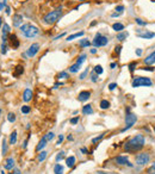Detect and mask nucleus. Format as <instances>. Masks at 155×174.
Segmentation results:
<instances>
[{
  "label": "nucleus",
  "mask_w": 155,
  "mask_h": 174,
  "mask_svg": "<svg viewBox=\"0 0 155 174\" xmlns=\"http://www.w3.org/2000/svg\"><path fill=\"white\" fill-rule=\"evenodd\" d=\"M144 147V137L142 135H136L135 137L130 138L125 145H124V150L128 153H135L141 150Z\"/></svg>",
  "instance_id": "f257e3e1"
},
{
  "label": "nucleus",
  "mask_w": 155,
  "mask_h": 174,
  "mask_svg": "<svg viewBox=\"0 0 155 174\" xmlns=\"http://www.w3.org/2000/svg\"><path fill=\"white\" fill-rule=\"evenodd\" d=\"M20 31H21L23 35H24L25 37H27V38H33V37H36V36L38 35V32H39V30H38L36 26L31 25V24H24V25H21V26H20Z\"/></svg>",
  "instance_id": "f03ea898"
},
{
  "label": "nucleus",
  "mask_w": 155,
  "mask_h": 174,
  "mask_svg": "<svg viewBox=\"0 0 155 174\" xmlns=\"http://www.w3.org/2000/svg\"><path fill=\"white\" fill-rule=\"evenodd\" d=\"M61 15H62V8L60 7V8L55 10V11L49 12V13L43 18V21H44L45 24H54V23H56V21L61 18Z\"/></svg>",
  "instance_id": "7ed1b4c3"
},
{
  "label": "nucleus",
  "mask_w": 155,
  "mask_h": 174,
  "mask_svg": "<svg viewBox=\"0 0 155 174\" xmlns=\"http://www.w3.org/2000/svg\"><path fill=\"white\" fill-rule=\"evenodd\" d=\"M141 86H151V80L144 76H138L132 80V87H141Z\"/></svg>",
  "instance_id": "20e7f679"
},
{
  "label": "nucleus",
  "mask_w": 155,
  "mask_h": 174,
  "mask_svg": "<svg viewBox=\"0 0 155 174\" xmlns=\"http://www.w3.org/2000/svg\"><path fill=\"white\" fill-rule=\"evenodd\" d=\"M108 43V39L105 37V36H103L101 33H97L95 35V37H94V39H93V45L94 46H105L106 44Z\"/></svg>",
  "instance_id": "39448f33"
},
{
  "label": "nucleus",
  "mask_w": 155,
  "mask_h": 174,
  "mask_svg": "<svg viewBox=\"0 0 155 174\" xmlns=\"http://www.w3.org/2000/svg\"><path fill=\"white\" fill-rule=\"evenodd\" d=\"M136 120H137L136 116H135L134 113H129V112H128V114H126V117H125V128L122 130V132L129 130V129L136 123Z\"/></svg>",
  "instance_id": "423d86ee"
},
{
  "label": "nucleus",
  "mask_w": 155,
  "mask_h": 174,
  "mask_svg": "<svg viewBox=\"0 0 155 174\" xmlns=\"http://www.w3.org/2000/svg\"><path fill=\"white\" fill-rule=\"evenodd\" d=\"M149 154L147 153H140L137 156H136V164L138 166H144L149 162Z\"/></svg>",
  "instance_id": "0eeeda50"
},
{
  "label": "nucleus",
  "mask_w": 155,
  "mask_h": 174,
  "mask_svg": "<svg viewBox=\"0 0 155 174\" xmlns=\"http://www.w3.org/2000/svg\"><path fill=\"white\" fill-rule=\"evenodd\" d=\"M38 50H39V44H38V43H33V44H31V45L29 46L26 54H27L29 57H33V56L38 52Z\"/></svg>",
  "instance_id": "6e6552de"
},
{
  "label": "nucleus",
  "mask_w": 155,
  "mask_h": 174,
  "mask_svg": "<svg viewBox=\"0 0 155 174\" xmlns=\"http://www.w3.org/2000/svg\"><path fill=\"white\" fill-rule=\"evenodd\" d=\"M8 41H10V45L13 49H17L19 46V41H18V38H17L16 35H10L8 36Z\"/></svg>",
  "instance_id": "1a4fd4ad"
},
{
  "label": "nucleus",
  "mask_w": 155,
  "mask_h": 174,
  "mask_svg": "<svg viewBox=\"0 0 155 174\" xmlns=\"http://www.w3.org/2000/svg\"><path fill=\"white\" fill-rule=\"evenodd\" d=\"M116 163H118V164H128L129 167H132V164L129 162L126 156H117L116 157Z\"/></svg>",
  "instance_id": "9d476101"
},
{
  "label": "nucleus",
  "mask_w": 155,
  "mask_h": 174,
  "mask_svg": "<svg viewBox=\"0 0 155 174\" xmlns=\"http://www.w3.org/2000/svg\"><path fill=\"white\" fill-rule=\"evenodd\" d=\"M89 97H91V92H88V91H82V92L79 93L78 99H79V101H86V100L89 99Z\"/></svg>",
  "instance_id": "9b49d317"
},
{
  "label": "nucleus",
  "mask_w": 155,
  "mask_h": 174,
  "mask_svg": "<svg viewBox=\"0 0 155 174\" xmlns=\"http://www.w3.org/2000/svg\"><path fill=\"white\" fill-rule=\"evenodd\" d=\"M144 63H145L147 66L155 63V50H154V51L150 54V55H148V56L144 58Z\"/></svg>",
  "instance_id": "f8f14e48"
},
{
  "label": "nucleus",
  "mask_w": 155,
  "mask_h": 174,
  "mask_svg": "<svg viewBox=\"0 0 155 174\" xmlns=\"http://www.w3.org/2000/svg\"><path fill=\"white\" fill-rule=\"evenodd\" d=\"M23 21V17L20 14H14L13 15V25L14 26H20Z\"/></svg>",
  "instance_id": "ddd939ff"
},
{
  "label": "nucleus",
  "mask_w": 155,
  "mask_h": 174,
  "mask_svg": "<svg viewBox=\"0 0 155 174\" xmlns=\"http://www.w3.org/2000/svg\"><path fill=\"white\" fill-rule=\"evenodd\" d=\"M137 36L140 37V38H145V39H149V38H153V37H155V33L154 32H148V31H145V32H143V33H137Z\"/></svg>",
  "instance_id": "4468645a"
},
{
  "label": "nucleus",
  "mask_w": 155,
  "mask_h": 174,
  "mask_svg": "<svg viewBox=\"0 0 155 174\" xmlns=\"http://www.w3.org/2000/svg\"><path fill=\"white\" fill-rule=\"evenodd\" d=\"M31 98H32V91H31L30 88H26V89L24 91L23 99H24V101H29V100H31Z\"/></svg>",
  "instance_id": "2eb2a0df"
},
{
  "label": "nucleus",
  "mask_w": 155,
  "mask_h": 174,
  "mask_svg": "<svg viewBox=\"0 0 155 174\" xmlns=\"http://www.w3.org/2000/svg\"><path fill=\"white\" fill-rule=\"evenodd\" d=\"M13 166H14V160H13L12 157H8V159L5 161L4 167H5L6 169H12V168H13Z\"/></svg>",
  "instance_id": "dca6fc26"
},
{
  "label": "nucleus",
  "mask_w": 155,
  "mask_h": 174,
  "mask_svg": "<svg viewBox=\"0 0 155 174\" xmlns=\"http://www.w3.org/2000/svg\"><path fill=\"white\" fill-rule=\"evenodd\" d=\"M112 29H113L116 32H122V31L124 30V25H123L122 23H114V24L112 25Z\"/></svg>",
  "instance_id": "f3484780"
},
{
  "label": "nucleus",
  "mask_w": 155,
  "mask_h": 174,
  "mask_svg": "<svg viewBox=\"0 0 155 174\" xmlns=\"http://www.w3.org/2000/svg\"><path fill=\"white\" fill-rule=\"evenodd\" d=\"M82 113H85V114H92L93 113V108H92V105H85L83 107H82Z\"/></svg>",
  "instance_id": "a211bd4d"
},
{
  "label": "nucleus",
  "mask_w": 155,
  "mask_h": 174,
  "mask_svg": "<svg viewBox=\"0 0 155 174\" xmlns=\"http://www.w3.org/2000/svg\"><path fill=\"white\" fill-rule=\"evenodd\" d=\"M23 72H24V67H23V66H17V67H16V70H14V73H13V76L17 77V76L21 75Z\"/></svg>",
  "instance_id": "6ab92c4d"
},
{
  "label": "nucleus",
  "mask_w": 155,
  "mask_h": 174,
  "mask_svg": "<svg viewBox=\"0 0 155 174\" xmlns=\"http://www.w3.org/2000/svg\"><path fill=\"white\" fill-rule=\"evenodd\" d=\"M46 142H48V139H46V137L44 136V137H43V138L39 141V143H38V145H37V148H36V149H37V150H41V149H43V148L46 145Z\"/></svg>",
  "instance_id": "aec40b11"
},
{
  "label": "nucleus",
  "mask_w": 155,
  "mask_h": 174,
  "mask_svg": "<svg viewBox=\"0 0 155 174\" xmlns=\"http://www.w3.org/2000/svg\"><path fill=\"white\" fill-rule=\"evenodd\" d=\"M54 173H55V174H63V167H62L60 163L55 164V167H54Z\"/></svg>",
  "instance_id": "412c9836"
},
{
  "label": "nucleus",
  "mask_w": 155,
  "mask_h": 174,
  "mask_svg": "<svg viewBox=\"0 0 155 174\" xmlns=\"http://www.w3.org/2000/svg\"><path fill=\"white\" fill-rule=\"evenodd\" d=\"M66 163H67V166H68L69 168H72V167L74 166V163H75V157H74V156H69V157L66 160Z\"/></svg>",
  "instance_id": "4be33fe9"
},
{
  "label": "nucleus",
  "mask_w": 155,
  "mask_h": 174,
  "mask_svg": "<svg viewBox=\"0 0 155 174\" xmlns=\"http://www.w3.org/2000/svg\"><path fill=\"white\" fill-rule=\"evenodd\" d=\"M81 36H83V31H80V32H76V33H73V35H70V36H68V38H67V41H72V39H74V38H78V37H81Z\"/></svg>",
  "instance_id": "5701e85b"
},
{
  "label": "nucleus",
  "mask_w": 155,
  "mask_h": 174,
  "mask_svg": "<svg viewBox=\"0 0 155 174\" xmlns=\"http://www.w3.org/2000/svg\"><path fill=\"white\" fill-rule=\"evenodd\" d=\"M17 142V131H13L10 135V144H14Z\"/></svg>",
  "instance_id": "b1692460"
},
{
  "label": "nucleus",
  "mask_w": 155,
  "mask_h": 174,
  "mask_svg": "<svg viewBox=\"0 0 155 174\" xmlns=\"http://www.w3.org/2000/svg\"><path fill=\"white\" fill-rule=\"evenodd\" d=\"M126 37H128V32H119V33L117 35V39L120 41V42L124 41Z\"/></svg>",
  "instance_id": "393cba45"
},
{
  "label": "nucleus",
  "mask_w": 155,
  "mask_h": 174,
  "mask_svg": "<svg viewBox=\"0 0 155 174\" xmlns=\"http://www.w3.org/2000/svg\"><path fill=\"white\" fill-rule=\"evenodd\" d=\"M79 69H80V66H79L78 63H75V64H73V66L69 67V72H70V73H76Z\"/></svg>",
  "instance_id": "a878e982"
},
{
  "label": "nucleus",
  "mask_w": 155,
  "mask_h": 174,
  "mask_svg": "<svg viewBox=\"0 0 155 174\" xmlns=\"http://www.w3.org/2000/svg\"><path fill=\"white\" fill-rule=\"evenodd\" d=\"M108 106H110V102L107 101V100H101L100 101V107L103 108V110H105V108H108Z\"/></svg>",
  "instance_id": "bb28decb"
},
{
  "label": "nucleus",
  "mask_w": 155,
  "mask_h": 174,
  "mask_svg": "<svg viewBox=\"0 0 155 174\" xmlns=\"http://www.w3.org/2000/svg\"><path fill=\"white\" fill-rule=\"evenodd\" d=\"M79 44H80V46H82V48H83V46H89V44H91V43L88 42V39H81Z\"/></svg>",
  "instance_id": "cd10ccee"
},
{
  "label": "nucleus",
  "mask_w": 155,
  "mask_h": 174,
  "mask_svg": "<svg viewBox=\"0 0 155 174\" xmlns=\"http://www.w3.org/2000/svg\"><path fill=\"white\" fill-rule=\"evenodd\" d=\"M85 60H86V55H85V54H82L81 56H79V58H78V61H76V63H78L79 66H81V64H82V62H83Z\"/></svg>",
  "instance_id": "c85d7f7f"
},
{
  "label": "nucleus",
  "mask_w": 155,
  "mask_h": 174,
  "mask_svg": "<svg viewBox=\"0 0 155 174\" xmlns=\"http://www.w3.org/2000/svg\"><path fill=\"white\" fill-rule=\"evenodd\" d=\"M6 151H7V144H6V139L4 138V139H2V149H1L2 155H5V154H6Z\"/></svg>",
  "instance_id": "c756f323"
},
{
  "label": "nucleus",
  "mask_w": 155,
  "mask_h": 174,
  "mask_svg": "<svg viewBox=\"0 0 155 174\" xmlns=\"http://www.w3.org/2000/svg\"><path fill=\"white\" fill-rule=\"evenodd\" d=\"M45 157H46V153H45V151H41V154L38 155V161L42 162V161L45 160Z\"/></svg>",
  "instance_id": "7c9ffc66"
},
{
  "label": "nucleus",
  "mask_w": 155,
  "mask_h": 174,
  "mask_svg": "<svg viewBox=\"0 0 155 174\" xmlns=\"http://www.w3.org/2000/svg\"><path fill=\"white\" fill-rule=\"evenodd\" d=\"M147 173H148V174H155V162L147 169Z\"/></svg>",
  "instance_id": "2f4dec72"
},
{
  "label": "nucleus",
  "mask_w": 155,
  "mask_h": 174,
  "mask_svg": "<svg viewBox=\"0 0 155 174\" xmlns=\"http://www.w3.org/2000/svg\"><path fill=\"white\" fill-rule=\"evenodd\" d=\"M7 119H8V122H11V123H13L14 120H16V114L14 113H8V116H7Z\"/></svg>",
  "instance_id": "473e14b6"
},
{
  "label": "nucleus",
  "mask_w": 155,
  "mask_h": 174,
  "mask_svg": "<svg viewBox=\"0 0 155 174\" xmlns=\"http://www.w3.org/2000/svg\"><path fill=\"white\" fill-rule=\"evenodd\" d=\"M30 106H27V105H25V106H21V108H20V111L23 112V113H29L30 112Z\"/></svg>",
  "instance_id": "72a5a7b5"
},
{
  "label": "nucleus",
  "mask_w": 155,
  "mask_h": 174,
  "mask_svg": "<svg viewBox=\"0 0 155 174\" xmlns=\"http://www.w3.org/2000/svg\"><path fill=\"white\" fill-rule=\"evenodd\" d=\"M64 157V151H61V153H58L57 154V156H56V162H60L62 159Z\"/></svg>",
  "instance_id": "f704fd0d"
},
{
  "label": "nucleus",
  "mask_w": 155,
  "mask_h": 174,
  "mask_svg": "<svg viewBox=\"0 0 155 174\" xmlns=\"http://www.w3.org/2000/svg\"><path fill=\"white\" fill-rule=\"evenodd\" d=\"M94 72H95L98 75H100V74L103 73V68H101V66H95V67H94Z\"/></svg>",
  "instance_id": "c9c22d12"
},
{
  "label": "nucleus",
  "mask_w": 155,
  "mask_h": 174,
  "mask_svg": "<svg viewBox=\"0 0 155 174\" xmlns=\"http://www.w3.org/2000/svg\"><path fill=\"white\" fill-rule=\"evenodd\" d=\"M45 137H46L48 141H51V139L55 137V135H54V132H48V133L45 135Z\"/></svg>",
  "instance_id": "e433bc0d"
},
{
  "label": "nucleus",
  "mask_w": 155,
  "mask_h": 174,
  "mask_svg": "<svg viewBox=\"0 0 155 174\" xmlns=\"http://www.w3.org/2000/svg\"><path fill=\"white\" fill-rule=\"evenodd\" d=\"M135 20H136V23H137L138 25H145V24H147V23H145L144 20H142L141 18H136Z\"/></svg>",
  "instance_id": "4c0bfd02"
},
{
  "label": "nucleus",
  "mask_w": 155,
  "mask_h": 174,
  "mask_svg": "<svg viewBox=\"0 0 155 174\" xmlns=\"http://www.w3.org/2000/svg\"><path fill=\"white\" fill-rule=\"evenodd\" d=\"M57 76H58V77H62V79H66V77H68V74H67L66 72H61Z\"/></svg>",
  "instance_id": "58836bf2"
},
{
  "label": "nucleus",
  "mask_w": 155,
  "mask_h": 174,
  "mask_svg": "<svg viewBox=\"0 0 155 174\" xmlns=\"http://www.w3.org/2000/svg\"><path fill=\"white\" fill-rule=\"evenodd\" d=\"M135 67H136V62H132V63H130V64H129V69H130V72H131V73L134 72Z\"/></svg>",
  "instance_id": "ea45409f"
},
{
  "label": "nucleus",
  "mask_w": 155,
  "mask_h": 174,
  "mask_svg": "<svg viewBox=\"0 0 155 174\" xmlns=\"http://www.w3.org/2000/svg\"><path fill=\"white\" fill-rule=\"evenodd\" d=\"M123 10H124V6H123V5H119V6L116 7V11H118V13H122Z\"/></svg>",
  "instance_id": "a19ab883"
},
{
  "label": "nucleus",
  "mask_w": 155,
  "mask_h": 174,
  "mask_svg": "<svg viewBox=\"0 0 155 174\" xmlns=\"http://www.w3.org/2000/svg\"><path fill=\"white\" fill-rule=\"evenodd\" d=\"M103 137H104V133H103V135H100L99 137H95V138H93V139H92V142H93V143H97V142H98V141H100Z\"/></svg>",
  "instance_id": "79ce46f5"
},
{
  "label": "nucleus",
  "mask_w": 155,
  "mask_h": 174,
  "mask_svg": "<svg viewBox=\"0 0 155 174\" xmlns=\"http://www.w3.org/2000/svg\"><path fill=\"white\" fill-rule=\"evenodd\" d=\"M116 87H117V83H114V82H113V83H110V85H108V89H110V91L114 89Z\"/></svg>",
  "instance_id": "37998d69"
},
{
  "label": "nucleus",
  "mask_w": 155,
  "mask_h": 174,
  "mask_svg": "<svg viewBox=\"0 0 155 174\" xmlns=\"http://www.w3.org/2000/svg\"><path fill=\"white\" fill-rule=\"evenodd\" d=\"M78 122H79V116L75 117V118H72V119H70V123H72V124H76Z\"/></svg>",
  "instance_id": "c03bdc74"
},
{
  "label": "nucleus",
  "mask_w": 155,
  "mask_h": 174,
  "mask_svg": "<svg viewBox=\"0 0 155 174\" xmlns=\"http://www.w3.org/2000/svg\"><path fill=\"white\" fill-rule=\"evenodd\" d=\"M87 73H88V69H86V70H85V72H83V73H82V74H81V75H80V79H81V80H83V79H85V76H86V74H87Z\"/></svg>",
  "instance_id": "a18cd8bd"
},
{
  "label": "nucleus",
  "mask_w": 155,
  "mask_h": 174,
  "mask_svg": "<svg viewBox=\"0 0 155 174\" xmlns=\"http://www.w3.org/2000/svg\"><path fill=\"white\" fill-rule=\"evenodd\" d=\"M120 49H122V46H120V45H118V46H116V48H114V50H116V52H117V54H119V52H120Z\"/></svg>",
  "instance_id": "49530a36"
},
{
  "label": "nucleus",
  "mask_w": 155,
  "mask_h": 174,
  "mask_svg": "<svg viewBox=\"0 0 155 174\" xmlns=\"http://www.w3.org/2000/svg\"><path fill=\"white\" fill-rule=\"evenodd\" d=\"M62 141H63V136H62V135H60L58 141H57V144H61V143H62Z\"/></svg>",
  "instance_id": "de8ad7c7"
},
{
  "label": "nucleus",
  "mask_w": 155,
  "mask_h": 174,
  "mask_svg": "<svg viewBox=\"0 0 155 174\" xmlns=\"http://www.w3.org/2000/svg\"><path fill=\"white\" fill-rule=\"evenodd\" d=\"M64 35H66V33H61V35H60V36H56V37H55V38H54V39H60V38H61V37H63V36H64Z\"/></svg>",
  "instance_id": "09e8293b"
},
{
  "label": "nucleus",
  "mask_w": 155,
  "mask_h": 174,
  "mask_svg": "<svg viewBox=\"0 0 155 174\" xmlns=\"http://www.w3.org/2000/svg\"><path fill=\"white\" fill-rule=\"evenodd\" d=\"M141 69H143V70H145V69L147 70H153V68H150V67H142Z\"/></svg>",
  "instance_id": "8fccbe9b"
},
{
  "label": "nucleus",
  "mask_w": 155,
  "mask_h": 174,
  "mask_svg": "<svg viewBox=\"0 0 155 174\" xmlns=\"http://www.w3.org/2000/svg\"><path fill=\"white\" fill-rule=\"evenodd\" d=\"M136 54H137V55L140 56V55L142 54V50H141V49H137V50H136Z\"/></svg>",
  "instance_id": "3c124183"
},
{
  "label": "nucleus",
  "mask_w": 155,
  "mask_h": 174,
  "mask_svg": "<svg viewBox=\"0 0 155 174\" xmlns=\"http://www.w3.org/2000/svg\"><path fill=\"white\" fill-rule=\"evenodd\" d=\"M4 6H5V0H4L2 2H0V10H1V8L4 7Z\"/></svg>",
  "instance_id": "603ef678"
},
{
  "label": "nucleus",
  "mask_w": 155,
  "mask_h": 174,
  "mask_svg": "<svg viewBox=\"0 0 155 174\" xmlns=\"http://www.w3.org/2000/svg\"><path fill=\"white\" fill-rule=\"evenodd\" d=\"M92 81H94V82L97 81V76H95V75H93V76H92Z\"/></svg>",
  "instance_id": "864d4df0"
},
{
  "label": "nucleus",
  "mask_w": 155,
  "mask_h": 174,
  "mask_svg": "<svg viewBox=\"0 0 155 174\" xmlns=\"http://www.w3.org/2000/svg\"><path fill=\"white\" fill-rule=\"evenodd\" d=\"M6 13H7V14H10V13H11V11H10V8H8V7H6Z\"/></svg>",
  "instance_id": "5fc2aeb1"
},
{
  "label": "nucleus",
  "mask_w": 155,
  "mask_h": 174,
  "mask_svg": "<svg viewBox=\"0 0 155 174\" xmlns=\"http://www.w3.org/2000/svg\"><path fill=\"white\" fill-rule=\"evenodd\" d=\"M81 151H82V153H87V149H86V148H81Z\"/></svg>",
  "instance_id": "6e6d98bb"
},
{
  "label": "nucleus",
  "mask_w": 155,
  "mask_h": 174,
  "mask_svg": "<svg viewBox=\"0 0 155 174\" xmlns=\"http://www.w3.org/2000/svg\"><path fill=\"white\" fill-rule=\"evenodd\" d=\"M91 52H92V54H95V52H97V50H95V49H92V50H91Z\"/></svg>",
  "instance_id": "4d7b16f0"
},
{
  "label": "nucleus",
  "mask_w": 155,
  "mask_h": 174,
  "mask_svg": "<svg viewBox=\"0 0 155 174\" xmlns=\"http://www.w3.org/2000/svg\"><path fill=\"white\" fill-rule=\"evenodd\" d=\"M110 67H111V68H114V67H116V63H111V66H110Z\"/></svg>",
  "instance_id": "13d9d810"
},
{
  "label": "nucleus",
  "mask_w": 155,
  "mask_h": 174,
  "mask_svg": "<svg viewBox=\"0 0 155 174\" xmlns=\"http://www.w3.org/2000/svg\"><path fill=\"white\" fill-rule=\"evenodd\" d=\"M98 174H107V173H104V172H98Z\"/></svg>",
  "instance_id": "bf43d9fd"
},
{
  "label": "nucleus",
  "mask_w": 155,
  "mask_h": 174,
  "mask_svg": "<svg viewBox=\"0 0 155 174\" xmlns=\"http://www.w3.org/2000/svg\"><path fill=\"white\" fill-rule=\"evenodd\" d=\"M1 24H2V19L0 18V27H1Z\"/></svg>",
  "instance_id": "052dcab7"
},
{
  "label": "nucleus",
  "mask_w": 155,
  "mask_h": 174,
  "mask_svg": "<svg viewBox=\"0 0 155 174\" xmlns=\"http://www.w3.org/2000/svg\"><path fill=\"white\" fill-rule=\"evenodd\" d=\"M16 174H20V173H19V170H16Z\"/></svg>",
  "instance_id": "680f3d73"
},
{
  "label": "nucleus",
  "mask_w": 155,
  "mask_h": 174,
  "mask_svg": "<svg viewBox=\"0 0 155 174\" xmlns=\"http://www.w3.org/2000/svg\"><path fill=\"white\" fill-rule=\"evenodd\" d=\"M153 129H154V132H155V125H154V126H153Z\"/></svg>",
  "instance_id": "e2e57ef3"
},
{
  "label": "nucleus",
  "mask_w": 155,
  "mask_h": 174,
  "mask_svg": "<svg viewBox=\"0 0 155 174\" xmlns=\"http://www.w3.org/2000/svg\"><path fill=\"white\" fill-rule=\"evenodd\" d=\"M8 174H16V172H14V173H8Z\"/></svg>",
  "instance_id": "0e129e2a"
},
{
  "label": "nucleus",
  "mask_w": 155,
  "mask_h": 174,
  "mask_svg": "<svg viewBox=\"0 0 155 174\" xmlns=\"http://www.w3.org/2000/svg\"><path fill=\"white\" fill-rule=\"evenodd\" d=\"M1 174H5V173H4V172H1Z\"/></svg>",
  "instance_id": "69168bd1"
},
{
  "label": "nucleus",
  "mask_w": 155,
  "mask_h": 174,
  "mask_svg": "<svg viewBox=\"0 0 155 174\" xmlns=\"http://www.w3.org/2000/svg\"><path fill=\"white\" fill-rule=\"evenodd\" d=\"M0 114H1V110H0Z\"/></svg>",
  "instance_id": "338daca9"
},
{
  "label": "nucleus",
  "mask_w": 155,
  "mask_h": 174,
  "mask_svg": "<svg viewBox=\"0 0 155 174\" xmlns=\"http://www.w3.org/2000/svg\"><path fill=\"white\" fill-rule=\"evenodd\" d=\"M79 1H82V0H79Z\"/></svg>",
  "instance_id": "774afa93"
}]
</instances>
